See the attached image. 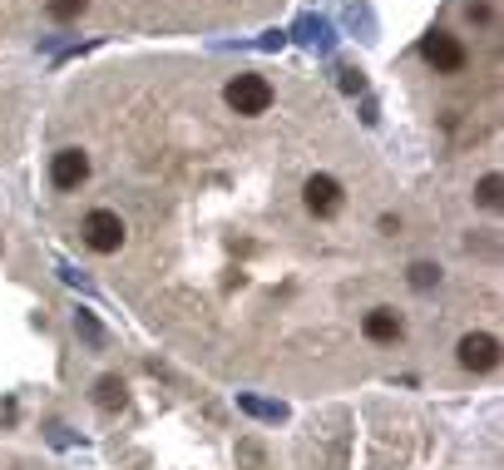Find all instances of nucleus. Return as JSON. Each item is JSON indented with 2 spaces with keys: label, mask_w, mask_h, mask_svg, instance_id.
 I'll return each mask as SVG.
<instances>
[{
  "label": "nucleus",
  "mask_w": 504,
  "mask_h": 470,
  "mask_svg": "<svg viewBox=\"0 0 504 470\" xmlns=\"http://www.w3.org/2000/svg\"><path fill=\"white\" fill-rule=\"evenodd\" d=\"M223 100H228V110L248 114V119L267 114V104H273V84H267L263 75H238V80H228Z\"/></svg>",
  "instance_id": "obj_1"
},
{
  "label": "nucleus",
  "mask_w": 504,
  "mask_h": 470,
  "mask_svg": "<svg viewBox=\"0 0 504 470\" xmlns=\"http://www.w3.org/2000/svg\"><path fill=\"white\" fill-rule=\"evenodd\" d=\"M80 233H84V243H90L94 252H119L124 248V219H119L114 208H94Z\"/></svg>",
  "instance_id": "obj_2"
},
{
  "label": "nucleus",
  "mask_w": 504,
  "mask_h": 470,
  "mask_svg": "<svg viewBox=\"0 0 504 470\" xmlns=\"http://www.w3.org/2000/svg\"><path fill=\"white\" fill-rule=\"evenodd\" d=\"M421 55H425V65L440 69V75H460L465 69V45L455 40V35H445V30H430L421 40Z\"/></svg>",
  "instance_id": "obj_3"
},
{
  "label": "nucleus",
  "mask_w": 504,
  "mask_h": 470,
  "mask_svg": "<svg viewBox=\"0 0 504 470\" xmlns=\"http://www.w3.org/2000/svg\"><path fill=\"white\" fill-rule=\"evenodd\" d=\"M302 198H306V208H312L316 219H337L341 203H347L341 184H337V178H327V174H312V178H306V184H302Z\"/></svg>",
  "instance_id": "obj_4"
},
{
  "label": "nucleus",
  "mask_w": 504,
  "mask_h": 470,
  "mask_svg": "<svg viewBox=\"0 0 504 470\" xmlns=\"http://www.w3.org/2000/svg\"><path fill=\"white\" fill-rule=\"evenodd\" d=\"M455 357H460L465 371H475V377H479V371H495L499 367V342L489 332H470V336H460V352H455Z\"/></svg>",
  "instance_id": "obj_5"
},
{
  "label": "nucleus",
  "mask_w": 504,
  "mask_h": 470,
  "mask_svg": "<svg viewBox=\"0 0 504 470\" xmlns=\"http://www.w3.org/2000/svg\"><path fill=\"white\" fill-rule=\"evenodd\" d=\"M84 178H90V154H84V149H59L50 159V184L55 188H65V194H70V188H80Z\"/></svg>",
  "instance_id": "obj_6"
},
{
  "label": "nucleus",
  "mask_w": 504,
  "mask_h": 470,
  "mask_svg": "<svg viewBox=\"0 0 504 470\" xmlns=\"http://www.w3.org/2000/svg\"><path fill=\"white\" fill-rule=\"evenodd\" d=\"M361 332L371 336V342H396V336L405 332V322H401V317H396V312H391V307H376V312H366Z\"/></svg>",
  "instance_id": "obj_7"
},
{
  "label": "nucleus",
  "mask_w": 504,
  "mask_h": 470,
  "mask_svg": "<svg viewBox=\"0 0 504 470\" xmlns=\"http://www.w3.org/2000/svg\"><path fill=\"white\" fill-rule=\"evenodd\" d=\"M94 401H100V411H119V406L129 401V396H124V381H119V377H100V387H94Z\"/></svg>",
  "instance_id": "obj_8"
},
{
  "label": "nucleus",
  "mask_w": 504,
  "mask_h": 470,
  "mask_svg": "<svg viewBox=\"0 0 504 470\" xmlns=\"http://www.w3.org/2000/svg\"><path fill=\"white\" fill-rule=\"evenodd\" d=\"M499 174H485V178H479V184H475V203H479V208H499Z\"/></svg>",
  "instance_id": "obj_9"
},
{
  "label": "nucleus",
  "mask_w": 504,
  "mask_h": 470,
  "mask_svg": "<svg viewBox=\"0 0 504 470\" xmlns=\"http://www.w3.org/2000/svg\"><path fill=\"white\" fill-rule=\"evenodd\" d=\"M45 16H50V20H80L84 16V0H45Z\"/></svg>",
  "instance_id": "obj_10"
},
{
  "label": "nucleus",
  "mask_w": 504,
  "mask_h": 470,
  "mask_svg": "<svg viewBox=\"0 0 504 470\" xmlns=\"http://www.w3.org/2000/svg\"><path fill=\"white\" fill-rule=\"evenodd\" d=\"M435 283H440L435 262H415V268H411V287H421V293H425V287H435Z\"/></svg>",
  "instance_id": "obj_11"
},
{
  "label": "nucleus",
  "mask_w": 504,
  "mask_h": 470,
  "mask_svg": "<svg viewBox=\"0 0 504 470\" xmlns=\"http://www.w3.org/2000/svg\"><path fill=\"white\" fill-rule=\"evenodd\" d=\"M302 40H327V26H322V20H302Z\"/></svg>",
  "instance_id": "obj_12"
},
{
  "label": "nucleus",
  "mask_w": 504,
  "mask_h": 470,
  "mask_svg": "<svg viewBox=\"0 0 504 470\" xmlns=\"http://www.w3.org/2000/svg\"><path fill=\"white\" fill-rule=\"evenodd\" d=\"M361 75H356V69H347V75H341V90H347V94H361Z\"/></svg>",
  "instance_id": "obj_13"
}]
</instances>
